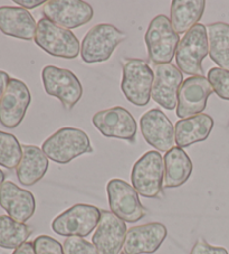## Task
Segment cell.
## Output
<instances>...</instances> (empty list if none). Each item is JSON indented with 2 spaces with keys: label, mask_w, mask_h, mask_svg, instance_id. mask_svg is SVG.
<instances>
[{
  "label": "cell",
  "mask_w": 229,
  "mask_h": 254,
  "mask_svg": "<svg viewBox=\"0 0 229 254\" xmlns=\"http://www.w3.org/2000/svg\"><path fill=\"white\" fill-rule=\"evenodd\" d=\"M42 150L54 163L66 165L77 157L92 151L89 135L76 128H61L48 137Z\"/></svg>",
  "instance_id": "obj_1"
},
{
  "label": "cell",
  "mask_w": 229,
  "mask_h": 254,
  "mask_svg": "<svg viewBox=\"0 0 229 254\" xmlns=\"http://www.w3.org/2000/svg\"><path fill=\"white\" fill-rule=\"evenodd\" d=\"M148 58L155 65L169 64L178 50L180 37L165 15L155 17L150 23L144 36Z\"/></svg>",
  "instance_id": "obj_2"
},
{
  "label": "cell",
  "mask_w": 229,
  "mask_h": 254,
  "mask_svg": "<svg viewBox=\"0 0 229 254\" xmlns=\"http://www.w3.org/2000/svg\"><path fill=\"white\" fill-rule=\"evenodd\" d=\"M35 43L47 54L55 58L73 60L81 52L80 41L69 29L52 23L45 17L37 23Z\"/></svg>",
  "instance_id": "obj_3"
},
{
  "label": "cell",
  "mask_w": 229,
  "mask_h": 254,
  "mask_svg": "<svg viewBox=\"0 0 229 254\" xmlns=\"http://www.w3.org/2000/svg\"><path fill=\"white\" fill-rule=\"evenodd\" d=\"M164 157L158 151H148L132 168V185L139 195L147 198H159L164 190Z\"/></svg>",
  "instance_id": "obj_4"
},
{
  "label": "cell",
  "mask_w": 229,
  "mask_h": 254,
  "mask_svg": "<svg viewBox=\"0 0 229 254\" xmlns=\"http://www.w3.org/2000/svg\"><path fill=\"white\" fill-rule=\"evenodd\" d=\"M126 35L111 24H98L92 27L81 44V56L85 63L108 61Z\"/></svg>",
  "instance_id": "obj_5"
},
{
  "label": "cell",
  "mask_w": 229,
  "mask_h": 254,
  "mask_svg": "<svg viewBox=\"0 0 229 254\" xmlns=\"http://www.w3.org/2000/svg\"><path fill=\"white\" fill-rule=\"evenodd\" d=\"M155 73L148 63L140 59L123 61L121 89L129 102L136 107H145L151 98Z\"/></svg>",
  "instance_id": "obj_6"
},
{
  "label": "cell",
  "mask_w": 229,
  "mask_h": 254,
  "mask_svg": "<svg viewBox=\"0 0 229 254\" xmlns=\"http://www.w3.org/2000/svg\"><path fill=\"white\" fill-rule=\"evenodd\" d=\"M209 53L208 36L204 25L197 24L184 34L175 52L180 71L192 76H204L202 61Z\"/></svg>",
  "instance_id": "obj_7"
},
{
  "label": "cell",
  "mask_w": 229,
  "mask_h": 254,
  "mask_svg": "<svg viewBox=\"0 0 229 254\" xmlns=\"http://www.w3.org/2000/svg\"><path fill=\"white\" fill-rule=\"evenodd\" d=\"M42 81L46 93L58 99L66 110H72L82 99V83L68 69L47 65L42 71Z\"/></svg>",
  "instance_id": "obj_8"
},
{
  "label": "cell",
  "mask_w": 229,
  "mask_h": 254,
  "mask_svg": "<svg viewBox=\"0 0 229 254\" xmlns=\"http://www.w3.org/2000/svg\"><path fill=\"white\" fill-rule=\"evenodd\" d=\"M101 218V209L87 204H77L61 213L52 222V230L66 238L90 235Z\"/></svg>",
  "instance_id": "obj_9"
},
{
  "label": "cell",
  "mask_w": 229,
  "mask_h": 254,
  "mask_svg": "<svg viewBox=\"0 0 229 254\" xmlns=\"http://www.w3.org/2000/svg\"><path fill=\"white\" fill-rule=\"evenodd\" d=\"M109 206L122 221L135 223L145 216L147 211L141 204L138 191L122 179H111L107 185Z\"/></svg>",
  "instance_id": "obj_10"
},
{
  "label": "cell",
  "mask_w": 229,
  "mask_h": 254,
  "mask_svg": "<svg viewBox=\"0 0 229 254\" xmlns=\"http://www.w3.org/2000/svg\"><path fill=\"white\" fill-rule=\"evenodd\" d=\"M43 14L52 23L66 29L78 28L93 18V8L82 0H48L43 6Z\"/></svg>",
  "instance_id": "obj_11"
},
{
  "label": "cell",
  "mask_w": 229,
  "mask_h": 254,
  "mask_svg": "<svg viewBox=\"0 0 229 254\" xmlns=\"http://www.w3.org/2000/svg\"><path fill=\"white\" fill-rule=\"evenodd\" d=\"M30 101L28 86L23 81L10 78L0 100V124L8 129L17 128L24 120Z\"/></svg>",
  "instance_id": "obj_12"
},
{
  "label": "cell",
  "mask_w": 229,
  "mask_h": 254,
  "mask_svg": "<svg viewBox=\"0 0 229 254\" xmlns=\"http://www.w3.org/2000/svg\"><path fill=\"white\" fill-rule=\"evenodd\" d=\"M92 122L104 137L131 142L135 140L138 125L133 116L124 108L114 107L96 112Z\"/></svg>",
  "instance_id": "obj_13"
},
{
  "label": "cell",
  "mask_w": 229,
  "mask_h": 254,
  "mask_svg": "<svg viewBox=\"0 0 229 254\" xmlns=\"http://www.w3.org/2000/svg\"><path fill=\"white\" fill-rule=\"evenodd\" d=\"M213 91V86L205 76L187 78L179 90L177 117L187 119L201 115L207 107V101Z\"/></svg>",
  "instance_id": "obj_14"
},
{
  "label": "cell",
  "mask_w": 229,
  "mask_h": 254,
  "mask_svg": "<svg viewBox=\"0 0 229 254\" xmlns=\"http://www.w3.org/2000/svg\"><path fill=\"white\" fill-rule=\"evenodd\" d=\"M141 132L147 143L159 151L167 152L175 143L172 122L160 109H151L140 119Z\"/></svg>",
  "instance_id": "obj_15"
},
{
  "label": "cell",
  "mask_w": 229,
  "mask_h": 254,
  "mask_svg": "<svg viewBox=\"0 0 229 254\" xmlns=\"http://www.w3.org/2000/svg\"><path fill=\"white\" fill-rule=\"evenodd\" d=\"M182 83V72L173 64L156 65L152 100L167 110H173L178 104V94Z\"/></svg>",
  "instance_id": "obj_16"
},
{
  "label": "cell",
  "mask_w": 229,
  "mask_h": 254,
  "mask_svg": "<svg viewBox=\"0 0 229 254\" xmlns=\"http://www.w3.org/2000/svg\"><path fill=\"white\" fill-rule=\"evenodd\" d=\"M126 224L112 212L101 209V218L92 242L100 254H120L126 238Z\"/></svg>",
  "instance_id": "obj_17"
},
{
  "label": "cell",
  "mask_w": 229,
  "mask_h": 254,
  "mask_svg": "<svg viewBox=\"0 0 229 254\" xmlns=\"http://www.w3.org/2000/svg\"><path fill=\"white\" fill-rule=\"evenodd\" d=\"M167 238V227L161 223H148L127 231L124 241L125 254H152Z\"/></svg>",
  "instance_id": "obj_18"
},
{
  "label": "cell",
  "mask_w": 229,
  "mask_h": 254,
  "mask_svg": "<svg viewBox=\"0 0 229 254\" xmlns=\"http://www.w3.org/2000/svg\"><path fill=\"white\" fill-rule=\"evenodd\" d=\"M0 206L12 220L25 223L36 211V199L29 190H23L12 182H5L0 186Z\"/></svg>",
  "instance_id": "obj_19"
},
{
  "label": "cell",
  "mask_w": 229,
  "mask_h": 254,
  "mask_svg": "<svg viewBox=\"0 0 229 254\" xmlns=\"http://www.w3.org/2000/svg\"><path fill=\"white\" fill-rule=\"evenodd\" d=\"M37 24L29 12L20 7H0V30L7 36L32 41Z\"/></svg>",
  "instance_id": "obj_20"
},
{
  "label": "cell",
  "mask_w": 229,
  "mask_h": 254,
  "mask_svg": "<svg viewBox=\"0 0 229 254\" xmlns=\"http://www.w3.org/2000/svg\"><path fill=\"white\" fill-rule=\"evenodd\" d=\"M48 169V158L42 148L24 144L23 158L17 166L16 173L19 183L24 186H33L45 176Z\"/></svg>",
  "instance_id": "obj_21"
},
{
  "label": "cell",
  "mask_w": 229,
  "mask_h": 254,
  "mask_svg": "<svg viewBox=\"0 0 229 254\" xmlns=\"http://www.w3.org/2000/svg\"><path fill=\"white\" fill-rule=\"evenodd\" d=\"M213 128V118L205 113L179 120L174 128L175 143L180 148H187L196 142L205 141Z\"/></svg>",
  "instance_id": "obj_22"
},
{
  "label": "cell",
  "mask_w": 229,
  "mask_h": 254,
  "mask_svg": "<svg viewBox=\"0 0 229 254\" xmlns=\"http://www.w3.org/2000/svg\"><path fill=\"white\" fill-rule=\"evenodd\" d=\"M166 188L182 186L191 176L192 161L190 157L180 147H173L166 152L164 157Z\"/></svg>",
  "instance_id": "obj_23"
},
{
  "label": "cell",
  "mask_w": 229,
  "mask_h": 254,
  "mask_svg": "<svg viewBox=\"0 0 229 254\" xmlns=\"http://www.w3.org/2000/svg\"><path fill=\"white\" fill-rule=\"evenodd\" d=\"M205 8V0H173L170 9V21L173 29L178 34L188 33L201 19Z\"/></svg>",
  "instance_id": "obj_24"
},
{
  "label": "cell",
  "mask_w": 229,
  "mask_h": 254,
  "mask_svg": "<svg viewBox=\"0 0 229 254\" xmlns=\"http://www.w3.org/2000/svg\"><path fill=\"white\" fill-rule=\"evenodd\" d=\"M209 56L219 68L229 71V24L213 23L206 27Z\"/></svg>",
  "instance_id": "obj_25"
},
{
  "label": "cell",
  "mask_w": 229,
  "mask_h": 254,
  "mask_svg": "<svg viewBox=\"0 0 229 254\" xmlns=\"http://www.w3.org/2000/svg\"><path fill=\"white\" fill-rule=\"evenodd\" d=\"M33 233L32 227L12 220L8 215H0V248L17 249L27 242Z\"/></svg>",
  "instance_id": "obj_26"
},
{
  "label": "cell",
  "mask_w": 229,
  "mask_h": 254,
  "mask_svg": "<svg viewBox=\"0 0 229 254\" xmlns=\"http://www.w3.org/2000/svg\"><path fill=\"white\" fill-rule=\"evenodd\" d=\"M23 158V146L14 134L0 131V166L17 168Z\"/></svg>",
  "instance_id": "obj_27"
},
{
  "label": "cell",
  "mask_w": 229,
  "mask_h": 254,
  "mask_svg": "<svg viewBox=\"0 0 229 254\" xmlns=\"http://www.w3.org/2000/svg\"><path fill=\"white\" fill-rule=\"evenodd\" d=\"M208 81L220 99L229 101V71L213 67L208 72Z\"/></svg>",
  "instance_id": "obj_28"
},
{
  "label": "cell",
  "mask_w": 229,
  "mask_h": 254,
  "mask_svg": "<svg viewBox=\"0 0 229 254\" xmlns=\"http://www.w3.org/2000/svg\"><path fill=\"white\" fill-rule=\"evenodd\" d=\"M63 248L65 254H100L94 244L76 236L66 239Z\"/></svg>",
  "instance_id": "obj_29"
},
{
  "label": "cell",
  "mask_w": 229,
  "mask_h": 254,
  "mask_svg": "<svg viewBox=\"0 0 229 254\" xmlns=\"http://www.w3.org/2000/svg\"><path fill=\"white\" fill-rule=\"evenodd\" d=\"M33 243L36 254H65L64 248L58 241L48 235L37 236Z\"/></svg>",
  "instance_id": "obj_30"
},
{
  "label": "cell",
  "mask_w": 229,
  "mask_h": 254,
  "mask_svg": "<svg viewBox=\"0 0 229 254\" xmlns=\"http://www.w3.org/2000/svg\"><path fill=\"white\" fill-rule=\"evenodd\" d=\"M190 254H229L225 248L213 247L204 239H199L192 247Z\"/></svg>",
  "instance_id": "obj_31"
},
{
  "label": "cell",
  "mask_w": 229,
  "mask_h": 254,
  "mask_svg": "<svg viewBox=\"0 0 229 254\" xmlns=\"http://www.w3.org/2000/svg\"><path fill=\"white\" fill-rule=\"evenodd\" d=\"M14 2L21 6L24 9H34V8L45 5L46 1L44 0H14Z\"/></svg>",
  "instance_id": "obj_32"
},
{
  "label": "cell",
  "mask_w": 229,
  "mask_h": 254,
  "mask_svg": "<svg viewBox=\"0 0 229 254\" xmlns=\"http://www.w3.org/2000/svg\"><path fill=\"white\" fill-rule=\"evenodd\" d=\"M12 254H36L35 253L34 243L33 242H26L19 248H17Z\"/></svg>",
  "instance_id": "obj_33"
},
{
  "label": "cell",
  "mask_w": 229,
  "mask_h": 254,
  "mask_svg": "<svg viewBox=\"0 0 229 254\" xmlns=\"http://www.w3.org/2000/svg\"><path fill=\"white\" fill-rule=\"evenodd\" d=\"M9 81H10L9 74L3 71H0V100H1L3 93H5Z\"/></svg>",
  "instance_id": "obj_34"
},
{
  "label": "cell",
  "mask_w": 229,
  "mask_h": 254,
  "mask_svg": "<svg viewBox=\"0 0 229 254\" xmlns=\"http://www.w3.org/2000/svg\"><path fill=\"white\" fill-rule=\"evenodd\" d=\"M5 179H6V174L3 173L1 169H0V186H1L2 184L5 183Z\"/></svg>",
  "instance_id": "obj_35"
},
{
  "label": "cell",
  "mask_w": 229,
  "mask_h": 254,
  "mask_svg": "<svg viewBox=\"0 0 229 254\" xmlns=\"http://www.w3.org/2000/svg\"><path fill=\"white\" fill-rule=\"evenodd\" d=\"M227 128H228V130H229V124H228V127H227Z\"/></svg>",
  "instance_id": "obj_36"
},
{
  "label": "cell",
  "mask_w": 229,
  "mask_h": 254,
  "mask_svg": "<svg viewBox=\"0 0 229 254\" xmlns=\"http://www.w3.org/2000/svg\"><path fill=\"white\" fill-rule=\"evenodd\" d=\"M121 254H125V253H124V252H123V253H121Z\"/></svg>",
  "instance_id": "obj_37"
}]
</instances>
